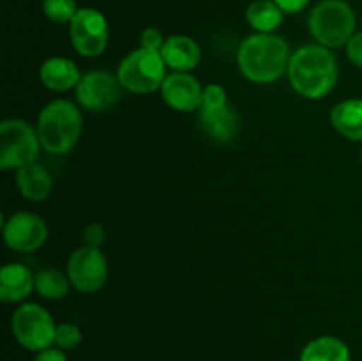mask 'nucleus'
<instances>
[{
    "label": "nucleus",
    "instance_id": "aec40b11",
    "mask_svg": "<svg viewBox=\"0 0 362 361\" xmlns=\"http://www.w3.org/2000/svg\"><path fill=\"white\" fill-rule=\"evenodd\" d=\"M285 13L274 0H255L246 9V21L258 34H274L281 27Z\"/></svg>",
    "mask_w": 362,
    "mask_h": 361
},
{
    "label": "nucleus",
    "instance_id": "4468645a",
    "mask_svg": "<svg viewBox=\"0 0 362 361\" xmlns=\"http://www.w3.org/2000/svg\"><path fill=\"white\" fill-rule=\"evenodd\" d=\"M81 76L83 74L80 67L67 57H49L39 67V81L52 92H67L76 88Z\"/></svg>",
    "mask_w": 362,
    "mask_h": 361
},
{
    "label": "nucleus",
    "instance_id": "bb28decb",
    "mask_svg": "<svg viewBox=\"0 0 362 361\" xmlns=\"http://www.w3.org/2000/svg\"><path fill=\"white\" fill-rule=\"evenodd\" d=\"M105 229H103V225H99V223H92V225H88L83 232V241L87 246L101 248V244L105 243Z\"/></svg>",
    "mask_w": 362,
    "mask_h": 361
},
{
    "label": "nucleus",
    "instance_id": "f8f14e48",
    "mask_svg": "<svg viewBox=\"0 0 362 361\" xmlns=\"http://www.w3.org/2000/svg\"><path fill=\"white\" fill-rule=\"evenodd\" d=\"M161 98L175 112H197L204 99V87L191 73L172 71L161 85Z\"/></svg>",
    "mask_w": 362,
    "mask_h": 361
},
{
    "label": "nucleus",
    "instance_id": "5701e85b",
    "mask_svg": "<svg viewBox=\"0 0 362 361\" xmlns=\"http://www.w3.org/2000/svg\"><path fill=\"white\" fill-rule=\"evenodd\" d=\"M83 340V333H81L80 326L73 324V322H60L57 324L55 333V347L62 350H73Z\"/></svg>",
    "mask_w": 362,
    "mask_h": 361
},
{
    "label": "nucleus",
    "instance_id": "cd10ccee",
    "mask_svg": "<svg viewBox=\"0 0 362 361\" xmlns=\"http://www.w3.org/2000/svg\"><path fill=\"white\" fill-rule=\"evenodd\" d=\"M32 361H67L66 350L59 349V347H48V349L41 350V353H35L34 360Z\"/></svg>",
    "mask_w": 362,
    "mask_h": 361
},
{
    "label": "nucleus",
    "instance_id": "6ab92c4d",
    "mask_svg": "<svg viewBox=\"0 0 362 361\" xmlns=\"http://www.w3.org/2000/svg\"><path fill=\"white\" fill-rule=\"evenodd\" d=\"M299 361H352V353L341 338L324 335L304 345Z\"/></svg>",
    "mask_w": 362,
    "mask_h": 361
},
{
    "label": "nucleus",
    "instance_id": "f3484780",
    "mask_svg": "<svg viewBox=\"0 0 362 361\" xmlns=\"http://www.w3.org/2000/svg\"><path fill=\"white\" fill-rule=\"evenodd\" d=\"M16 188L25 200L45 202L53 191V179L37 161L16 170Z\"/></svg>",
    "mask_w": 362,
    "mask_h": 361
},
{
    "label": "nucleus",
    "instance_id": "9b49d317",
    "mask_svg": "<svg viewBox=\"0 0 362 361\" xmlns=\"http://www.w3.org/2000/svg\"><path fill=\"white\" fill-rule=\"evenodd\" d=\"M48 225L35 212H14L2 222L4 243L16 253H34L48 241Z\"/></svg>",
    "mask_w": 362,
    "mask_h": 361
},
{
    "label": "nucleus",
    "instance_id": "2eb2a0df",
    "mask_svg": "<svg viewBox=\"0 0 362 361\" xmlns=\"http://www.w3.org/2000/svg\"><path fill=\"white\" fill-rule=\"evenodd\" d=\"M35 290V273L23 264H6L0 269V299L4 303H25Z\"/></svg>",
    "mask_w": 362,
    "mask_h": 361
},
{
    "label": "nucleus",
    "instance_id": "f03ea898",
    "mask_svg": "<svg viewBox=\"0 0 362 361\" xmlns=\"http://www.w3.org/2000/svg\"><path fill=\"white\" fill-rule=\"evenodd\" d=\"M286 76L299 96L311 101L322 99L338 84V60L331 50L318 42L304 45L292 53Z\"/></svg>",
    "mask_w": 362,
    "mask_h": 361
},
{
    "label": "nucleus",
    "instance_id": "c85d7f7f",
    "mask_svg": "<svg viewBox=\"0 0 362 361\" xmlns=\"http://www.w3.org/2000/svg\"><path fill=\"white\" fill-rule=\"evenodd\" d=\"M274 2L281 7L285 14H297L306 9L310 0H274Z\"/></svg>",
    "mask_w": 362,
    "mask_h": 361
},
{
    "label": "nucleus",
    "instance_id": "dca6fc26",
    "mask_svg": "<svg viewBox=\"0 0 362 361\" xmlns=\"http://www.w3.org/2000/svg\"><path fill=\"white\" fill-rule=\"evenodd\" d=\"M200 126L209 138L228 144L239 133V115L230 105L218 110H198Z\"/></svg>",
    "mask_w": 362,
    "mask_h": 361
},
{
    "label": "nucleus",
    "instance_id": "39448f33",
    "mask_svg": "<svg viewBox=\"0 0 362 361\" xmlns=\"http://www.w3.org/2000/svg\"><path fill=\"white\" fill-rule=\"evenodd\" d=\"M166 69L168 67L163 60L161 52H151L138 46L120 60L117 76L124 91L144 96L161 91L163 81L168 76Z\"/></svg>",
    "mask_w": 362,
    "mask_h": 361
},
{
    "label": "nucleus",
    "instance_id": "ddd939ff",
    "mask_svg": "<svg viewBox=\"0 0 362 361\" xmlns=\"http://www.w3.org/2000/svg\"><path fill=\"white\" fill-rule=\"evenodd\" d=\"M166 67L177 73H191L202 60V48L193 38L184 34H173L166 38L161 50Z\"/></svg>",
    "mask_w": 362,
    "mask_h": 361
},
{
    "label": "nucleus",
    "instance_id": "1a4fd4ad",
    "mask_svg": "<svg viewBox=\"0 0 362 361\" xmlns=\"http://www.w3.org/2000/svg\"><path fill=\"white\" fill-rule=\"evenodd\" d=\"M69 38L78 55L85 59L103 55L110 39L106 16L94 7H81L69 23Z\"/></svg>",
    "mask_w": 362,
    "mask_h": 361
},
{
    "label": "nucleus",
    "instance_id": "b1692460",
    "mask_svg": "<svg viewBox=\"0 0 362 361\" xmlns=\"http://www.w3.org/2000/svg\"><path fill=\"white\" fill-rule=\"evenodd\" d=\"M228 105L226 88L219 84H209L204 87V99L200 110H218Z\"/></svg>",
    "mask_w": 362,
    "mask_h": 361
},
{
    "label": "nucleus",
    "instance_id": "7ed1b4c3",
    "mask_svg": "<svg viewBox=\"0 0 362 361\" xmlns=\"http://www.w3.org/2000/svg\"><path fill=\"white\" fill-rule=\"evenodd\" d=\"M35 130L42 151L53 156H66L80 142L83 113L80 106L69 99H53L39 112Z\"/></svg>",
    "mask_w": 362,
    "mask_h": 361
},
{
    "label": "nucleus",
    "instance_id": "0eeeda50",
    "mask_svg": "<svg viewBox=\"0 0 362 361\" xmlns=\"http://www.w3.org/2000/svg\"><path fill=\"white\" fill-rule=\"evenodd\" d=\"M42 145L35 126L23 119H6L0 124V170H20L35 163Z\"/></svg>",
    "mask_w": 362,
    "mask_h": 361
},
{
    "label": "nucleus",
    "instance_id": "9d476101",
    "mask_svg": "<svg viewBox=\"0 0 362 361\" xmlns=\"http://www.w3.org/2000/svg\"><path fill=\"white\" fill-rule=\"evenodd\" d=\"M66 273L73 289L81 294H95L108 282V260L101 248L83 244L71 253Z\"/></svg>",
    "mask_w": 362,
    "mask_h": 361
},
{
    "label": "nucleus",
    "instance_id": "a211bd4d",
    "mask_svg": "<svg viewBox=\"0 0 362 361\" xmlns=\"http://www.w3.org/2000/svg\"><path fill=\"white\" fill-rule=\"evenodd\" d=\"M331 124L343 138L362 144V99L336 103L331 110Z\"/></svg>",
    "mask_w": 362,
    "mask_h": 361
},
{
    "label": "nucleus",
    "instance_id": "393cba45",
    "mask_svg": "<svg viewBox=\"0 0 362 361\" xmlns=\"http://www.w3.org/2000/svg\"><path fill=\"white\" fill-rule=\"evenodd\" d=\"M165 41L166 38L156 27H147L140 34V48L151 50V52H161Z\"/></svg>",
    "mask_w": 362,
    "mask_h": 361
},
{
    "label": "nucleus",
    "instance_id": "20e7f679",
    "mask_svg": "<svg viewBox=\"0 0 362 361\" xmlns=\"http://www.w3.org/2000/svg\"><path fill=\"white\" fill-rule=\"evenodd\" d=\"M308 27L318 45L341 48L356 34V11L345 0H322L311 9Z\"/></svg>",
    "mask_w": 362,
    "mask_h": 361
},
{
    "label": "nucleus",
    "instance_id": "f257e3e1",
    "mask_svg": "<svg viewBox=\"0 0 362 361\" xmlns=\"http://www.w3.org/2000/svg\"><path fill=\"white\" fill-rule=\"evenodd\" d=\"M292 52L285 38L278 34L247 35L237 50V67L247 81L257 85L276 84L288 73Z\"/></svg>",
    "mask_w": 362,
    "mask_h": 361
},
{
    "label": "nucleus",
    "instance_id": "412c9836",
    "mask_svg": "<svg viewBox=\"0 0 362 361\" xmlns=\"http://www.w3.org/2000/svg\"><path fill=\"white\" fill-rule=\"evenodd\" d=\"M71 282L67 273L57 268H42L35 273V292L46 301H60L69 294Z\"/></svg>",
    "mask_w": 362,
    "mask_h": 361
},
{
    "label": "nucleus",
    "instance_id": "6e6552de",
    "mask_svg": "<svg viewBox=\"0 0 362 361\" xmlns=\"http://www.w3.org/2000/svg\"><path fill=\"white\" fill-rule=\"evenodd\" d=\"M74 94L81 110L88 113H105L117 108V105L122 101L124 87L117 73L95 69L81 76Z\"/></svg>",
    "mask_w": 362,
    "mask_h": 361
},
{
    "label": "nucleus",
    "instance_id": "c756f323",
    "mask_svg": "<svg viewBox=\"0 0 362 361\" xmlns=\"http://www.w3.org/2000/svg\"><path fill=\"white\" fill-rule=\"evenodd\" d=\"M359 158H361V165H362V147H361V156H359Z\"/></svg>",
    "mask_w": 362,
    "mask_h": 361
},
{
    "label": "nucleus",
    "instance_id": "423d86ee",
    "mask_svg": "<svg viewBox=\"0 0 362 361\" xmlns=\"http://www.w3.org/2000/svg\"><path fill=\"white\" fill-rule=\"evenodd\" d=\"M11 333L25 350L41 353L55 345L57 322L39 303H21L11 317Z\"/></svg>",
    "mask_w": 362,
    "mask_h": 361
},
{
    "label": "nucleus",
    "instance_id": "4be33fe9",
    "mask_svg": "<svg viewBox=\"0 0 362 361\" xmlns=\"http://www.w3.org/2000/svg\"><path fill=\"white\" fill-rule=\"evenodd\" d=\"M78 11L76 0H42V13L53 23H71Z\"/></svg>",
    "mask_w": 362,
    "mask_h": 361
},
{
    "label": "nucleus",
    "instance_id": "a878e982",
    "mask_svg": "<svg viewBox=\"0 0 362 361\" xmlns=\"http://www.w3.org/2000/svg\"><path fill=\"white\" fill-rule=\"evenodd\" d=\"M346 57L356 67L362 69V30L356 32L349 42H346Z\"/></svg>",
    "mask_w": 362,
    "mask_h": 361
}]
</instances>
